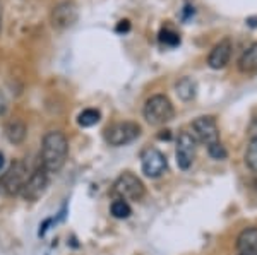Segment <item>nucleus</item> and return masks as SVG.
Segmentation results:
<instances>
[{
	"label": "nucleus",
	"mask_w": 257,
	"mask_h": 255,
	"mask_svg": "<svg viewBox=\"0 0 257 255\" xmlns=\"http://www.w3.org/2000/svg\"><path fill=\"white\" fill-rule=\"evenodd\" d=\"M69 154L67 137L59 130H52L43 137L41 142V166L48 173H57L65 164Z\"/></svg>",
	"instance_id": "nucleus-1"
},
{
	"label": "nucleus",
	"mask_w": 257,
	"mask_h": 255,
	"mask_svg": "<svg viewBox=\"0 0 257 255\" xmlns=\"http://www.w3.org/2000/svg\"><path fill=\"white\" fill-rule=\"evenodd\" d=\"M144 118L151 125H165L175 117V110H173L172 101L168 100L165 94H155L146 101L144 105Z\"/></svg>",
	"instance_id": "nucleus-2"
},
{
	"label": "nucleus",
	"mask_w": 257,
	"mask_h": 255,
	"mask_svg": "<svg viewBox=\"0 0 257 255\" xmlns=\"http://www.w3.org/2000/svg\"><path fill=\"white\" fill-rule=\"evenodd\" d=\"M111 194L117 197V199L138 202V200H143L144 194H146V188H144V183L141 182V178H138L131 171H125V173H122L115 180Z\"/></svg>",
	"instance_id": "nucleus-3"
},
{
	"label": "nucleus",
	"mask_w": 257,
	"mask_h": 255,
	"mask_svg": "<svg viewBox=\"0 0 257 255\" xmlns=\"http://www.w3.org/2000/svg\"><path fill=\"white\" fill-rule=\"evenodd\" d=\"M30 170H28V164L24 161H14L9 166V170L4 173L2 180H0V188H2L6 194L9 195H18L23 190L24 183L30 178Z\"/></svg>",
	"instance_id": "nucleus-4"
},
{
	"label": "nucleus",
	"mask_w": 257,
	"mask_h": 255,
	"mask_svg": "<svg viewBox=\"0 0 257 255\" xmlns=\"http://www.w3.org/2000/svg\"><path fill=\"white\" fill-rule=\"evenodd\" d=\"M139 134H141V127L136 122H118L106 129L105 139L110 146L118 147L136 141L139 137Z\"/></svg>",
	"instance_id": "nucleus-5"
},
{
	"label": "nucleus",
	"mask_w": 257,
	"mask_h": 255,
	"mask_svg": "<svg viewBox=\"0 0 257 255\" xmlns=\"http://www.w3.org/2000/svg\"><path fill=\"white\" fill-rule=\"evenodd\" d=\"M47 188H48V171L41 166L30 175V178H28V182L24 183V187L19 195L23 197L24 200L35 202V200H38L40 197L47 192Z\"/></svg>",
	"instance_id": "nucleus-6"
},
{
	"label": "nucleus",
	"mask_w": 257,
	"mask_h": 255,
	"mask_svg": "<svg viewBox=\"0 0 257 255\" xmlns=\"http://www.w3.org/2000/svg\"><path fill=\"white\" fill-rule=\"evenodd\" d=\"M141 166H143V173L149 178H158L167 170V158L156 147H148L141 154Z\"/></svg>",
	"instance_id": "nucleus-7"
},
{
	"label": "nucleus",
	"mask_w": 257,
	"mask_h": 255,
	"mask_svg": "<svg viewBox=\"0 0 257 255\" xmlns=\"http://www.w3.org/2000/svg\"><path fill=\"white\" fill-rule=\"evenodd\" d=\"M177 164L180 170H189L196 158V137L189 132H180L177 139Z\"/></svg>",
	"instance_id": "nucleus-8"
},
{
	"label": "nucleus",
	"mask_w": 257,
	"mask_h": 255,
	"mask_svg": "<svg viewBox=\"0 0 257 255\" xmlns=\"http://www.w3.org/2000/svg\"><path fill=\"white\" fill-rule=\"evenodd\" d=\"M194 135L206 146H213L219 142V129L214 117H199L192 122Z\"/></svg>",
	"instance_id": "nucleus-9"
},
{
	"label": "nucleus",
	"mask_w": 257,
	"mask_h": 255,
	"mask_svg": "<svg viewBox=\"0 0 257 255\" xmlns=\"http://www.w3.org/2000/svg\"><path fill=\"white\" fill-rule=\"evenodd\" d=\"M79 18V12H77V7L76 4L65 2L59 4V6L53 7L52 11V26L55 30H67V28L74 26V23Z\"/></svg>",
	"instance_id": "nucleus-10"
},
{
	"label": "nucleus",
	"mask_w": 257,
	"mask_h": 255,
	"mask_svg": "<svg viewBox=\"0 0 257 255\" xmlns=\"http://www.w3.org/2000/svg\"><path fill=\"white\" fill-rule=\"evenodd\" d=\"M231 50H233V43H231L230 38H223L219 40V43H216L211 50L209 57H208V65L214 71H219V69L226 67V64L230 62L231 57Z\"/></svg>",
	"instance_id": "nucleus-11"
},
{
	"label": "nucleus",
	"mask_w": 257,
	"mask_h": 255,
	"mask_svg": "<svg viewBox=\"0 0 257 255\" xmlns=\"http://www.w3.org/2000/svg\"><path fill=\"white\" fill-rule=\"evenodd\" d=\"M237 250L243 255H257V228H245L237 238Z\"/></svg>",
	"instance_id": "nucleus-12"
},
{
	"label": "nucleus",
	"mask_w": 257,
	"mask_h": 255,
	"mask_svg": "<svg viewBox=\"0 0 257 255\" xmlns=\"http://www.w3.org/2000/svg\"><path fill=\"white\" fill-rule=\"evenodd\" d=\"M26 123L23 120H19V118H14V120L7 122L6 125V137L7 141L11 144H14V146H18V144H23L24 139H26Z\"/></svg>",
	"instance_id": "nucleus-13"
},
{
	"label": "nucleus",
	"mask_w": 257,
	"mask_h": 255,
	"mask_svg": "<svg viewBox=\"0 0 257 255\" xmlns=\"http://www.w3.org/2000/svg\"><path fill=\"white\" fill-rule=\"evenodd\" d=\"M175 91L182 101H190L197 94V84L192 77H182L175 84Z\"/></svg>",
	"instance_id": "nucleus-14"
},
{
	"label": "nucleus",
	"mask_w": 257,
	"mask_h": 255,
	"mask_svg": "<svg viewBox=\"0 0 257 255\" xmlns=\"http://www.w3.org/2000/svg\"><path fill=\"white\" fill-rule=\"evenodd\" d=\"M238 69L242 72H255L257 71V43L250 45L242 57L238 59Z\"/></svg>",
	"instance_id": "nucleus-15"
},
{
	"label": "nucleus",
	"mask_w": 257,
	"mask_h": 255,
	"mask_svg": "<svg viewBox=\"0 0 257 255\" xmlns=\"http://www.w3.org/2000/svg\"><path fill=\"white\" fill-rule=\"evenodd\" d=\"M110 211H111V216L117 217V219H127V217L132 214L131 205L123 199H115L110 205Z\"/></svg>",
	"instance_id": "nucleus-16"
},
{
	"label": "nucleus",
	"mask_w": 257,
	"mask_h": 255,
	"mask_svg": "<svg viewBox=\"0 0 257 255\" xmlns=\"http://www.w3.org/2000/svg\"><path fill=\"white\" fill-rule=\"evenodd\" d=\"M99 118H101V113H99L98 110L88 108V110H82V112L79 113V117H77V123H79L81 127H93L99 122Z\"/></svg>",
	"instance_id": "nucleus-17"
},
{
	"label": "nucleus",
	"mask_w": 257,
	"mask_h": 255,
	"mask_svg": "<svg viewBox=\"0 0 257 255\" xmlns=\"http://www.w3.org/2000/svg\"><path fill=\"white\" fill-rule=\"evenodd\" d=\"M160 43L165 45V47L175 48L180 45V35L177 31H173L172 28H163L160 31Z\"/></svg>",
	"instance_id": "nucleus-18"
},
{
	"label": "nucleus",
	"mask_w": 257,
	"mask_h": 255,
	"mask_svg": "<svg viewBox=\"0 0 257 255\" xmlns=\"http://www.w3.org/2000/svg\"><path fill=\"white\" fill-rule=\"evenodd\" d=\"M245 164L252 171H257V141H250L245 151Z\"/></svg>",
	"instance_id": "nucleus-19"
},
{
	"label": "nucleus",
	"mask_w": 257,
	"mask_h": 255,
	"mask_svg": "<svg viewBox=\"0 0 257 255\" xmlns=\"http://www.w3.org/2000/svg\"><path fill=\"white\" fill-rule=\"evenodd\" d=\"M208 153L213 159H225L226 158V149L221 142H216L213 146H208Z\"/></svg>",
	"instance_id": "nucleus-20"
},
{
	"label": "nucleus",
	"mask_w": 257,
	"mask_h": 255,
	"mask_svg": "<svg viewBox=\"0 0 257 255\" xmlns=\"http://www.w3.org/2000/svg\"><path fill=\"white\" fill-rule=\"evenodd\" d=\"M248 137H250V141H257V117L248 125Z\"/></svg>",
	"instance_id": "nucleus-21"
},
{
	"label": "nucleus",
	"mask_w": 257,
	"mask_h": 255,
	"mask_svg": "<svg viewBox=\"0 0 257 255\" xmlns=\"http://www.w3.org/2000/svg\"><path fill=\"white\" fill-rule=\"evenodd\" d=\"M128 30H131V23H128L127 19L120 21V23L117 24V33H127Z\"/></svg>",
	"instance_id": "nucleus-22"
},
{
	"label": "nucleus",
	"mask_w": 257,
	"mask_h": 255,
	"mask_svg": "<svg viewBox=\"0 0 257 255\" xmlns=\"http://www.w3.org/2000/svg\"><path fill=\"white\" fill-rule=\"evenodd\" d=\"M189 16H194V7L185 6V7H184V16H182V18H184V21H187V19H189Z\"/></svg>",
	"instance_id": "nucleus-23"
},
{
	"label": "nucleus",
	"mask_w": 257,
	"mask_h": 255,
	"mask_svg": "<svg viewBox=\"0 0 257 255\" xmlns=\"http://www.w3.org/2000/svg\"><path fill=\"white\" fill-rule=\"evenodd\" d=\"M158 137L161 139V141H163V139L165 141H168V139L172 137V134H170V130H161V134L158 135Z\"/></svg>",
	"instance_id": "nucleus-24"
},
{
	"label": "nucleus",
	"mask_w": 257,
	"mask_h": 255,
	"mask_svg": "<svg viewBox=\"0 0 257 255\" xmlns=\"http://www.w3.org/2000/svg\"><path fill=\"white\" fill-rule=\"evenodd\" d=\"M252 194H254V197L257 199V176L252 180Z\"/></svg>",
	"instance_id": "nucleus-25"
},
{
	"label": "nucleus",
	"mask_w": 257,
	"mask_h": 255,
	"mask_svg": "<svg viewBox=\"0 0 257 255\" xmlns=\"http://www.w3.org/2000/svg\"><path fill=\"white\" fill-rule=\"evenodd\" d=\"M247 24H248V26H252V28H255L257 26V18H248Z\"/></svg>",
	"instance_id": "nucleus-26"
},
{
	"label": "nucleus",
	"mask_w": 257,
	"mask_h": 255,
	"mask_svg": "<svg viewBox=\"0 0 257 255\" xmlns=\"http://www.w3.org/2000/svg\"><path fill=\"white\" fill-rule=\"evenodd\" d=\"M4 163H6V159H4V154L0 153V170L4 168Z\"/></svg>",
	"instance_id": "nucleus-27"
},
{
	"label": "nucleus",
	"mask_w": 257,
	"mask_h": 255,
	"mask_svg": "<svg viewBox=\"0 0 257 255\" xmlns=\"http://www.w3.org/2000/svg\"><path fill=\"white\" fill-rule=\"evenodd\" d=\"M0 26H2V14H0Z\"/></svg>",
	"instance_id": "nucleus-28"
},
{
	"label": "nucleus",
	"mask_w": 257,
	"mask_h": 255,
	"mask_svg": "<svg viewBox=\"0 0 257 255\" xmlns=\"http://www.w3.org/2000/svg\"><path fill=\"white\" fill-rule=\"evenodd\" d=\"M238 255H243V253H238Z\"/></svg>",
	"instance_id": "nucleus-29"
}]
</instances>
